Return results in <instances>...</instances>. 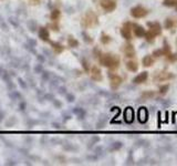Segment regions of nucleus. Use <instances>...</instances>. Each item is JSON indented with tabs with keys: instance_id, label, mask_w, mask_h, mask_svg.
Masks as SVG:
<instances>
[{
	"instance_id": "obj_23",
	"label": "nucleus",
	"mask_w": 177,
	"mask_h": 166,
	"mask_svg": "<svg viewBox=\"0 0 177 166\" xmlns=\"http://www.w3.org/2000/svg\"><path fill=\"white\" fill-rule=\"evenodd\" d=\"M153 96H154V92H152V91H147V92H144L142 94V98L145 100H148L151 98H153Z\"/></svg>"
},
{
	"instance_id": "obj_4",
	"label": "nucleus",
	"mask_w": 177,
	"mask_h": 166,
	"mask_svg": "<svg viewBox=\"0 0 177 166\" xmlns=\"http://www.w3.org/2000/svg\"><path fill=\"white\" fill-rule=\"evenodd\" d=\"M174 79V74L168 71H160L157 72L154 75V81L155 82H163V81H168Z\"/></svg>"
},
{
	"instance_id": "obj_15",
	"label": "nucleus",
	"mask_w": 177,
	"mask_h": 166,
	"mask_svg": "<svg viewBox=\"0 0 177 166\" xmlns=\"http://www.w3.org/2000/svg\"><path fill=\"white\" fill-rule=\"evenodd\" d=\"M154 58H153V55L151 54H147L145 55L143 58V60H142V63H143L144 66H146V68H148V66H152L153 64H154Z\"/></svg>"
},
{
	"instance_id": "obj_11",
	"label": "nucleus",
	"mask_w": 177,
	"mask_h": 166,
	"mask_svg": "<svg viewBox=\"0 0 177 166\" xmlns=\"http://www.w3.org/2000/svg\"><path fill=\"white\" fill-rule=\"evenodd\" d=\"M123 51H124V53L127 58H134L135 56V49H134L132 44H125L124 48H123Z\"/></svg>"
},
{
	"instance_id": "obj_28",
	"label": "nucleus",
	"mask_w": 177,
	"mask_h": 166,
	"mask_svg": "<svg viewBox=\"0 0 177 166\" xmlns=\"http://www.w3.org/2000/svg\"><path fill=\"white\" fill-rule=\"evenodd\" d=\"M153 55L154 56H163L164 55V52H163V49H157L153 52Z\"/></svg>"
},
{
	"instance_id": "obj_26",
	"label": "nucleus",
	"mask_w": 177,
	"mask_h": 166,
	"mask_svg": "<svg viewBox=\"0 0 177 166\" xmlns=\"http://www.w3.org/2000/svg\"><path fill=\"white\" fill-rule=\"evenodd\" d=\"M68 42H69V45H70V47H72V48L77 47V44H79V42H77V40H74V39L72 38V37H70V38L68 39Z\"/></svg>"
},
{
	"instance_id": "obj_20",
	"label": "nucleus",
	"mask_w": 177,
	"mask_h": 166,
	"mask_svg": "<svg viewBox=\"0 0 177 166\" xmlns=\"http://www.w3.org/2000/svg\"><path fill=\"white\" fill-rule=\"evenodd\" d=\"M145 39H146V41L147 42H154V40H155V34H153L152 32H149V31H147V32H145Z\"/></svg>"
},
{
	"instance_id": "obj_6",
	"label": "nucleus",
	"mask_w": 177,
	"mask_h": 166,
	"mask_svg": "<svg viewBox=\"0 0 177 166\" xmlns=\"http://www.w3.org/2000/svg\"><path fill=\"white\" fill-rule=\"evenodd\" d=\"M101 7L107 12L113 11L116 8V0H101Z\"/></svg>"
},
{
	"instance_id": "obj_27",
	"label": "nucleus",
	"mask_w": 177,
	"mask_h": 166,
	"mask_svg": "<svg viewBox=\"0 0 177 166\" xmlns=\"http://www.w3.org/2000/svg\"><path fill=\"white\" fill-rule=\"evenodd\" d=\"M166 58H167V60H169V61H171V62H174V61L177 60V54H176V53H171V54L167 55Z\"/></svg>"
},
{
	"instance_id": "obj_21",
	"label": "nucleus",
	"mask_w": 177,
	"mask_h": 166,
	"mask_svg": "<svg viewBox=\"0 0 177 166\" xmlns=\"http://www.w3.org/2000/svg\"><path fill=\"white\" fill-rule=\"evenodd\" d=\"M163 5L167 7H177V1L176 0H164Z\"/></svg>"
},
{
	"instance_id": "obj_13",
	"label": "nucleus",
	"mask_w": 177,
	"mask_h": 166,
	"mask_svg": "<svg viewBox=\"0 0 177 166\" xmlns=\"http://www.w3.org/2000/svg\"><path fill=\"white\" fill-rule=\"evenodd\" d=\"M124 119L127 123H131L134 120V111L132 107H127L126 110L124 111Z\"/></svg>"
},
{
	"instance_id": "obj_14",
	"label": "nucleus",
	"mask_w": 177,
	"mask_h": 166,
	"mask_svg": "<svg viewBox=\"0 0 177 166\" xmlns=\"http://www.w3.org/2000/svg\"><path fill=\"white\" fill-rule=\"evenodd\" d=\"M138 119L142 123H145L148 119V113H147V110L145 107H141L139 111H138Z\"/></svg>"
},
{
	"instance_id": "obj_24",
	"label": "nucleus",
	"mask_w": 177,
	"mask_h": 166,
	"mask_svg": "<svg viewBox=\"0 0 177 166\" xmlns=\"http://www.w3.org/2000/svg\"><path fill=\"white\" fill-rule=\"evenodd\" d=\"M168 89H169V85H167V84H165V85H160V94H162V95L166 94L167 93V91H168Z\"/></svg>"
},
{
	"instance_id": "obj_8",
	"label": "nucleus",
	"mask_w": 177,
	"mask_h": 166,
	"mask_svg": "<svg viewBox=\"0 0 177 166\" xmlns=\"http://www.w3.org/2000/svg\"><path fill=\"white\" fill-rule=\"evenodd\" d=\"M149 27V32H152L153 34H155L156 37L157 36H160V33H162V27H160V24L158 22H148L147 23Z\"/></svg>"
},
{
	"instance_id": "obj_22",
	"label": "nucleus",
	"mask_w": 177,
	"mask_h": 166,
	"mask_svg": "<svg viewBox=\"0 0 177 166\" xmlns=\"http://www.w3.org/2000/svg\"><path fill=\"white\" fill-rule=\"evenodd\" d=\"M52 48L54 49V51L56 53H60V52L63 51V47L59 43H55V42H52Z\"/></svg>"
},
{
	"instance_id": "obj_12",
	"label": "nucleus",
	"mask_w": 177,
	"mask_h": 166,
	"mask_svg": "<svg viewBox=\"0 0 177 166\" xmlns=\"http://www.w3.org/2000/svg\"><path fill=\"white\" fill-rule=\"evenodd\" d=\"M132 29L133 31H134V34L136 36V37H138V38H142V37H144L145 36V29H144L142 26H138V24H132Z\"/></svg>"
},
{
	"instance_id": "obj_18",
	"label": "nucleus",
	"mask_w": 177,
	"mask_h": 166,
	"mask_svg": "<svg viewBox=\"0 0 177 166\" xmlns=\"http://www.w3.org/2000/svg\"><path fill=\"white\" fill-rule=\"evenodd\" d=\"M177 26V21L176 20H174V19H171V18H167L165 20V28L167 30H171L173 29L174 27H176Z\"/></svg>"
},
{
	"instance_id": "obj_30",
	"label": "nucleus",
	"mask_w": 177,
	"mask_h": 166,
	"mask_svg": "<svg viewBox=\"0 0 177 166\" xmlns=\"http://www.w3.org/2000/svg\"><path fill=\"white\" fill-rule=\"evenodd\" d=\"M176 1H177V0H176Z\"/></svg>"
},
{
	"instance_id": "obj_3",
	"label": "nucleus",
	"mask_w": 177,
	"mask_h": 166,
	"mask_svg": "<svg viewBox=\"0 0 177 166\" xmlns=\"http://www.w3.org/2000/svg\"><path fill=\"white\" fill-rule=\"evenodd\" d=\"M147 13H148V10L146 8H144L143 6H136L131 9V16L136 19L144 18L145 16H147Z\"/></svg>"
},
{
	"instance_id": "obj_16",
	"label": "nucleus",
	"mask_w": 177,
	"mask_h": 166,
	"mask_svg": "<svg viewBox=\"0 0 177 166\" xmlns=\"http://www.w3.org/2000/svg\"><path fill=\"white\" fill-rule=\"evenodd\" d=\"M126 69L131 72H136L138 70V64L136 61L130 60L126 62Z\"/></svg>"
},
{
	"instance_id": "obj_5",
	"label": "nucleus",
	"mask_w": 177,
	"mask_h": 166,
	"mask_svg": "<svg viewBox=\"0 0 177 166\" xmlns=\"http://www.w3.org/2000/svg\"><path fill=\"white\" fill-rule=\"evenodd\" d=\"M132 23L126 22L123 24V27L121 28V34L122 37L126 40H131L132 39Z\"/></svg>"
},
{
	"instance_id": "obj_17",
	"label": "nucleus",
	"mask_w": 177,
	"mask_h": 166,
	"mask_svg": "<svg viewBox=\"0 0 177 166\" xmlns=\"http://www.w3.org/2000/svg\"><path fill=\"white\" fill-rule=\"evenodd\" d=\"M39 36H40V38L42 39L43 41H48L50 37L49 30H48L47 28H41L40 31H39Z\"/></svg>"
},
{
	"instance_id": "obj_1",
	"label": "nucleus",
	"mask_w": 177,
	"mask_h": 166,
	"mask_svg": "<svg viewBox=\"0 0 177 166\" xmlns=\"http://www.w3.org/2000/svg\"><path fill=\"white\" fill-rule=\"evenodd\" d=\"M100 63L109 69H116L120 66V59H118V56L114 54L104 53V54H101V56H100Z\"/></svg>"
},
{
	"instance_id": "obj_2",
	"label": "nucleus",
	"mask_w": 177,
	"mask_h": 166,
	"mask_svg": "<svg viewBox=\"0 0 177 166\" xmlns=\"http://www.w3.org/2000/svg\"><path fill=\"white\" fill-rule=\"evenodd\" d=\"M98 23H99V19L93 11H88L81 20V24L83 28H92L96 26Z\"/></svg>"
},
{
	"instance_id": "obj_7",
	"label": "nucleus",
	"mask_w": 177,
	"mask_h": 166,
	"mask_svg": "<svg viewBox=\"0 0 177 166\" xmlns=\"http://www.w3.org/2000/svg\"><path fill=\"white\" fill-rule=\"evenodd\" d=\"M110 83H111V88L113 89V90H116V89L118 88L120 85L122 84L123 82V80H122V77L120 75H117V74H114V73H110Z\"/></svg>"
},
{
	"instance_id": "obj_10",
	"label": "nucleus",
	"mask_w": 177,
	"mask_h": 166,
	"mask_svg": "<svg viewBox=\"0 0 177 166\" xmlns=\"http://www.w3.org/2000/svg\"><path fill=\"white\" fill-rule=\"evenodd\" d=\"M147 77H148V72H142V73H139L138 75L134 77L133 82L135 83V84H142V83L146 82Z\"/></svg>"
},
{
	"instance_id": "obj_19",
	"label": "nucleus",
	"mask_w": 177,
	"mask_h": 166,
	"mask_svg": "<svg viewBox=\"0 0 177 166\" xmlns=\"http://www.w3.org/2000/svg\"><path fill=\"white\" fill-rule=\"evenodd\" d=\"M60 10L59 9H54V10L51 12V15H50V18L53 20V21H56L59 18H60Z\"/></svg>"
},
{
	"instance_id": "obj_9",
	"label": "nucleus",
	"mask_w": 177,
	"mask_h": 166,
	"mask_svg": "<svg viewBox=\"0 0 177 166\" xmlns=\"http://www.w3.org/2000/svg\"><path fill=\"white\" fill-rule=\"evenodd\" d=\"M91 77L93 79L94 81H102L103 77H102V72H101L99 66H92V69H91Z\"/></svg>"
},
{
	"instance_id": "obj_25",
	"label": "nucleus",
	"mask_w": 177,
	"mask_h": 166,
	"mask_svg": "<svg viewBox=\"0 0 177 166\" xmlns=\"http://www.w3.org/2000/svg\"><path fill=\"white\" fill-rule=\"evenodd\" d=\"M110 41H111L110 37H109L107 34H104V33H103V34H102V38H101V42L103 44H106V43H109Z\"/></svg>"
},
{
	"instance_id": "obj_29",
	"label": "nucleus",
	"mask_w": 177,
	"mask_h": 166,
	"mask_svg": "<svg viewBox=\"0 0 177 166\" xmlns=\"http://www.w3.org/2000/svg\"><path fill=\"white\" fill-rule=\"evenodd\" d=\"M30 2H31V3H38L39 0H30Z\"/></svg>"
}]
</instances>
